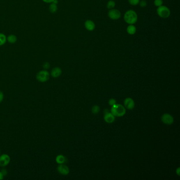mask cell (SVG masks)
<instances>
[{
    "label": "cell",
    "mask_w": 180,
    "mask_h": 180,
    "mask_svg": "<svg viewBox=\"0 0 180 180\" xmlns=\"http://www.w3.org/2000/svg\"><path fill=\"white\" fill-rule=\"evenodd\" d=\"M125 21L128 25H134L138 20V16L136 12L133 10L127 11L124 16Z\"/></svg>",
    "instance_id": "obj_1"
},
{
    "label": "cell",
    "mask_w": 180,
    "mask_h": 180,
    "mask_svg": "<svg viewBox=\"0 0 180 180\" xmlns=\"http://www.w3.org/2000/svg\"><path fill=\"white\" fill-rule=\"evenodd\" d=\"M111 112L116 117H122L126 114V108L121 104L112 106Z\"/></svg>",
    "instance_id": "obj_2"
},
{
    "label": "cell",
    "mask_w": 180,
    "mask_h": 180,
    "mask_svg": "<svg viewBox=\"0 0 180 180\" xmlns=\"http://www.w3.org/2000/svg\"><path fill=\"white\" fill-rule=\"evenodd\" d=\"M156 12L158 16L163 19L168 18L171 15L170 10L169 9V8L167 6L163 5L158 7Z\"/></svg>",
    "instance_id": "obj_3"
},
{
    "label": "cell",
    "mask_w": 180,
    "mask_h": 180,
    "mask_svg": "<svg viewBox=\"0 0 180 180\" xmlns=\"http://www.w3.org/2000/svg\"><path fill=\"white\" fill-rule=\"evenodd\" d=\"M36 78L37 80L40 82H45L49 80L50 78V74L46 70H41L38 72Z\"/></svg>",
    "instance_id": "obj_4"
},
{
    "label": "cell",
    "mask_w": 180,
    "mask_h": 180,
    "mask_svg": "<svg viewBox=\"0 0 180 180\" xmlns=\"http://www.w3.org/2000/svg\"><path fill=\"white\" fill-rule=\"evenodd\" d=\"M109 18L113 20H116L120 19L121 16V13L118 10L112 9L109 10L108 13Z\"/></svg>",
    "instance_id": "obj_5"
},
{
    "label": "cell",
    "mask_w": 180,
    "mask_h": 180,
    "mask_svg": "<svg viewBox=\"0 0 180 180\" xmlns=\"http://www.w3.org/2000/svg\"><path fill=\"white\" fill-rule=\"evenodd\" d=\"M161 121L165 124L170 125L174 123V118L170 114L165 113L162 116Z\"/></svg>",
    "instance_id": "obj_6"
},
{
    "label": "cell",
    "mask_w": 180,
    "mask_h": 180,
    "mask_svg": "<svg viewBox=\"0 0 180 180\" xmlns=\"http://www.w3.org/2000/svg\"><path fill=\"white\" fill-rule=\"evenodd\" d=\"M11 161L10 156L6 154H3L0 156V166L5 167L9 164Z\"/></svg>",
    "instance_id": "obj_7"
},
{
    "label": "cell",
    "mask_w": 180,
    "mask_h": 180,
    "mask_svg": "<svg viewBox=\"0 0 180 180\" xmlns=\"http://www.w3.org/2000/svg\"><path fill=\"white\" fill-rule=\"evenodd\" d=\"M57 170L60 174H62L63 175H67L70 172V170L68 167L63 164H59V166L57 168Z\"/></svg>",
    "instance_id": "obj_8"
},
{
    "label": "cell",
    "mask_w": 180,
    "mask_h": 180,
    "mask_svg": "<svg viewBox=\"0 0 180 180\" xmlns=\"http://www.w3.org/2000/svg\"><path fill=\"white\" fill-rule=\"evenodd\" d=\"M125 107L127 109L132 110L135 107V102L132 98H126L124 102Z\"/></svg>",
    "instance_id": "obj_9"
},
{
    "label": "cell",
    "mask_w": 180,
    "mask_h": 180,
    "mask_svg": "<svg viewBox=\"0 0 180 180\" xmlns=\"http://www.w3.org/2000/svg\"><path fill=\"white\" fill-rule=\"evenodd\" d=\"M104 118L106 123L109 124H111L115 121V116L112 114V112H108L105 113Z\"/></svg>",
    "instance_id": "obj_10"
},
{
    "label": "cell",
    "mask_w": 180,
    "mask_h": 180,
    "mask_svg": "<svg viewBox=\"0 0 180 180\" xmlns=\"http://www.w3.org/2000/svg\"><path fill=\"white\" fill-rule=\"evenodd\" d=\"M85 27L88 31H92L95 29L96 25L92 20H87L85 22Z\"/></svg>",
    "instance_id": "obj_11"
},
{
    "label": "cell",
    "mask_w": 180,
    "mask_h": 180,
    "mask_svg": "<svg viewBox=\"0 0 180 180\" xmlns=\"http://www.w3.org/2000/svg\"><path fill=\"white\" fill-rule=\"evenodd\" d=\"M62 74V70L59 67H55L51 72V75L53 78H58Z\"/></svg>",
    "instance_id": "obj_12"
},
{
    "label": "cell",
    "mask_w": 180,
    "mask_h": 180,
    "mask_svg": "<svg viewBox=\"0 0 180 180\" xmlns=\"http://www.w3.org/2000/svg\"><path fill=\"white\" fill-rule=\"evenodd\" d=\"M66 161H67V159L64 155L60 154V155L57 156V157H56V161L58 164H64Z\"/></svg>",
    "instance_id": "obj_13"
},
{
    "label": "cell",
    "mask_w": 180,
    "mask_h": 180,
    "mask_svg": "<svg viewBox=\"0 0 180 180\" xmlns=\"http://www.w3.org/2000/svg\"><path fill=\"white\" fill-rule=\"evenodd\" d=\"M127 32L130 35H134L136 32V28L134 25H129L127 28Z\"/></svg>",
    "instance_id": "obj_14"
},
{
    "label": "cell",
    "mask_w": 180,
    "mask_h": 180,
    "mask_svg": "<svg viewBox=\"0 0 180 180\" xmlns=\"http://www.w3.org/2000/svg\"><path fill=\"white\" fill-rule=\"evenodd\" d=\"M7 41L10 44H15L17 41V37L14 34H10L6 38Z\"/></svg>",
    "instance_id": "obj_15"
},
{
    "label": "cell",
    "mask_w": 180,
    "mask_h": 180,
    "mask_svg": "<svg viewBox=\"0 0 180 180\" xmlns=\"http://www.w3.org/2000/svg\"><path fill=\"white\" fill-rule=\"evenodd\" d=\"M49 9L50 12L51 13H55L58 10V6H57V4H56L51 3V4L50 5V6H49Z\"/></svg>",
    "instance_id": "obj_16"
},
{
    "label": "cell",
    "mask_w": 180,
    "mask_h": 180,
    "mask_svg": "<svg viewBox=\"0 0 180 180\" xmlns=\"http://www.w3.org/2000/svg\"><path fill=\"white\" fill-rule=\"evenodd\" d=\"M6 41V35L3 33H0V46H3L5 44Z\"/></svg>",
    "instance_id": "obj_17"
},
{
    "label": "cell",
    "mask_w": 180,
    "mask_h": 180,
    "mask_svg": "<svg viewBox=\"0 0 180 180\" xmlns=\"http://www.w3.org/2000/svg\"><path fill=\"white\" fill-rule=\"evenodd\" d=\"M115 5H116V3H115V1L113 0H110L107 4V9L109 10L112 9H114Z\"/></svg>",
    "instance_id": "obj_18"
},
{
    "label": "cell",
    "mask_w": 180,
    "mask_h": 180,
    "mask_svg": "<svg viewBox=\"0 0 180 180\" xmlns=\"http://www.w3.org/2000/svg\"><path fill=\"white\" fill-rule=\"evenodd\" d=\"M91 111L93 113V114H98V112L100 111V107L98 105H94L93 107H92L91 109Z\"/></svg>",
    "instance_id": "obj_19"
},
{
    "label": "cell",
    "mask_w": 180,
    "mask_h": 180,
    "mask_svg": "<svg viewBox=\"0 0 180 180\" xmlns=\"http://www.w3.org/2000/svg\"><path fill=\"white\" fill-rule=\"evenodd\" d=\"M130 5L133 6H136L140 3V0H128Z\"/></svg>",
    "instance_id": "obj_20"
},
{
    "label": "cell",
    "mask_w": 180,
    "mask_h": 180,
    "mask_svg": "<svg viewBox=\"0 0 180 180\" xmlns=\"http://www.w3.org/2000/svg\"><path fill=\"white\" fill-rule=\"evenodd\" d=\"M154 4L155 6L159 7V6H161L163 5V0H154Z\"/></svg>",
    "instance_id": "obj_21"
},
{
    "label": "cell",
    "mask_w": 180,
    "mask_h": 180,
    "mask_svg": "<svg viewBox=\"0 0 180 180\" xmlns=\"http://www.w3.org/2000/svg\"><path fill=\"white\" fill-rule=\"evenodd\" d=\"M139 4H140V7H146V6H147V2H146L145 0H142V1H140Z\"/></svg>",
    "instance_id": "obj_22"
},
{
    "label": "cell",
    "mask_w": 180,
    "mask_h": 180,
    "mask_svg": "<svg viewBox=\"0 0 180 180\" xmlns=\"http://www.w3.org/2000/svg\"><path fill=\"white\" fill-rule=\"evenodd\" d=\"M42 67H43V68H44L45 70H47V69L50 68V63L48 62H45L44 63V64H43Z\"/></svg>",
    "instance_id": "obj_23"
},
{
    "label": "cell",
    "mask_w": 180,
    "mask_h": 180,
    "mask_svg": "<svg viewBox=\"0 0 180 180\" xmlns=\"http://www.w3.org/2000/svg\"><path fill=\"white\" fill-rule=\"evenodd\" d=\"M108 103L109 105L112 106L116 104V100L114 98H111V99L109 100Z\"/></svg>",
    "instance_id": "obj_24"
},
{
    "label": "cell",
    "mask_w": 180,
    "mask_h": 180,
    "mask_svg": "<svg viewBox=\"0 0 180 180\" xmlns=\"http://www.w3.org/2000/svg\"><path fill=\"white\" fill-rule=\"evenodd\" d=\"M4 99V93L2 91L0 90V103L2 102Z\"/></svg>",
    "instance_id": "obj_25"
},
{
    "label": "cell",
    "mask_w": 180,
    "mask_h": 180,
    "mask_svg": "<svg viewBox=\"0 0 180 180\" xmlns=\"http://www.w3.org/2000/svg\"><path fill=\"white\" fill-rule=\"evenodd\" d=\"M1 172H2V173L3 174V175H4V177H5V176H6V174L7 173V170H6V169H5V168H2V169L1 170Z\"/></svg>",
    "instance_id": "obj_26"
},
{
    "label": "cell",
    "mask_w": 180,
    "mask_h": 180,
    "mask_svg": "<svg viewBox=\"0 0 180 180\" xmlns=\"http://www.w3.org/2000/svg\"><path fill=\"white\" fill-rule=\"evenodd\" d=\"M44 1V2L47 3H52L53 1L54 0H42Z\"/></svg>",
    "instance_id": "obj_27"
},
{
    "label": "cell",
    "mask_w": 180,
    "mask_h": 180,
    "mask_svg": "<svg viewBox=\"0 0 180 180\" xmlns=\"http://www.w3.org/2000/svg\"><path fill=\"white\" fill-rule=\"evenodd\" d=\"M4 176L2 173V172L0 171V180H3V179H4Z\"/></svg>",
    "instance_id": "obj_28"
},
{
    "label": "cell",
    "mask_w": 180,
    "mask_h": 180,
    "mask_svg": "<svg viewBox=\"0 0 180 180\" xmlns=\"http://www.w3.org/2000/svg\"><path fill=\"white\" fill-rule=\"evenodd\" d=\"M176 173H177V175L179 176L180 175V168H177V170H176Z\"/></svg>",
    "instance_id": "obj_29"
},
{
    "label": "cell",
    "mask_w": 180,
    "mask_h": 180,
    "mask_svg": "<svg viewBox=\"0 0 180 180\" xmlns=\"http://www.w3.org/2000/svg\"><path fill=\"white\" fill-rule=\"evenodd\" d=\"M52 3H55V4H57V3H58V0H54V1H53Z\"/></svg>",
    "instance_id": "obj_30"
},
{
    "label": "cell",
    "mask_w": 180,
    "mask_h": 180,
    "mask_svg": "<svg viewBox=\"0 0 180 180\" xmlns=\"http://www.w3.org/2000/svg\"><path fill=\"white\" fill-rule=\"evenodd\" d=\"M0 154H1V151H0Z\"/></svg>",
    "instance_id": "obj_31"
}]
</instances>
